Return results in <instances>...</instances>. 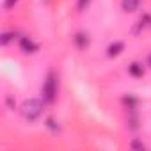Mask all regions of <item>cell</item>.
I'll use <instances>...</instances> for the list:
<instances>
[{"label": "cell", "mask_w": 151, "mask_h": 151, "mask_svg": "<svg viewBox=\"0 0 151 151\" xmlns=\"http://www.w3.org/2000/svg\"><path fill=\"white\" fill-rule=\"evenodd\" d=\"M140 7V0H121V9L124 13H135Z\"/></svg>", "instance_id": "5"}, {"label": "cell", "mask_w": 151, "mask_h": 151, "mask_svg": "<svg viewBox=\"0 0 151 151\" xmlns=\"http://www.w3.org/2000/svg\"><path fill=\"white\" fill-rule=\"evenodd\" d=\"M147 27H151V14H149V13H146V14H142V16L139 18L137 27H135V32H140V30H144V29H147Z\"/></svg>", "instance_id": "9"}, {"label": "cell", "mask_w": 151, "mask_h": 151, "mask_svg": "<svg viewBox=\"0 0 151 151\" xmlns=\"http://www.w3.org/2000/svg\"><path fill=\"white\" fill-rule=\"evenodd\" d=\"M43 110H45V100L41 101V100H37V98H30V100H25V101H23L20 112H22V117H23L25 121L32 123V121H36V119L41 117Z\"/></svg>", "instance_id": "2"}, {"label": "cell", "mask_w": 151, "mask_h": 151, "mask_svg": "<svg viewBox=\"0 0 151 151\" xmlns=\"http://www.w3.org/2000/svg\"><path fill=\"white\" fill-rule=\"evenodd\" d=\"M16 2L18 0H4V6H6V9H11V7H14Z\"/></svg>", "instance_id": "16"}, {"label": "cell", "mask_w": 151, "mask_h": 151, "mask_svg": "<svg viewBox=\"0 0 151 151\" xmlns=\"http://www.w3.org/2000/svg\"><path fill=\"white\" fill-rule=\"evenodd\" d=\"M147 62H149V66H151V55H149V59H147Z\"/></svg>", "instance_id": "17"}, {"label": "cell", "mask_w": 151, "mask_h": 151, "mask_svg": "<svg viewBox=\"0 0 151 151\" xmlns=\"http://www.w3.org/2000/svg\"><path fill=\"white\" fill-rule=\"evenodd\" d=\"M89 4H91V0H77V7H78V11H86V9L89 7Z\"/></svg>", "instance_id": "14"}, {"label": "cell", "mask_w": 151, "mask_h": 151, "mask_svg": "<svg viewBox=\"0 0 151 151\" xmlns=\"http://www.w3.org/2000/svg\"><path fill=\"white\" fill-rule=\"evenodd\" d=\"M14 36H16V32H14V30H6V32L2 34V45H4V46H7V45L14 39Z\"/></svg>", "instance_id": "11"}, {"label": "cell", "mask_w": 151, "mask_h": 151, "mask_svg": "<svg viewBox=\"0 0 151 151\" xmlns=\"http://www.w3.org/2000/svg\"><path fill=\"white\" fill-rule=\"evenodd\" d=\"M128 73L132 75L133 78H140L142 75H144V68H142L140 62H132V64L128 66Z\"/></svg>", "instance_id": "7"}, {"label": "cell", "mask_w": 151, "mask_h": 151, "mask_svg": "<svg viewBox=\"0 0 151 151\" xmlns=\"http://www.w3.org/2000/svg\"><path fill=\"white\" fill-rule=\"evenodd\" d=\"M130 147H132V149H140V151H142V149H146V144L140 142V140H137V139H133V140L130 142Z\"/></svg>", "instance_id": "13"}, {"label": "cell", "mask_w": 151, "mask_h": 151, "mask_svg": "<svg viewBox=\"0 0 151 151\" xmlns=\"http://www.w3.org/2000/svg\"><path fill=\"white\" fill-rule=\"evenodd\" d=\"M73 43L78 50H86L89 46V34L87 32H77L73 37Z\"/></svg>", "instance_id": "4"}, {"label": "cell", "mask_w": 151, "mask_h": 151, "mask_svg": "<svg viewBox=\"0 0 151 151\" xmlns=\"http://www.w3.org/2000/svg\"><path fill=\"white\" fill-rule=\"evenodd\" d=\"M20 50L23 52V53H36L37 50H39V46H37V43H34V39L32 37H29V36H23V37H20Z\"/></svg>", "instance_id": "3"}, {"label": "cell", "mask_w": 151, "mask_h": 151, "mask_svg": "<svg viewBox=\"0 0 151 151\" xmlns=\"http://www.w3.org/2000/svg\"><path fill=\"white\" fill-rule=\"evenodd\" d=\"M6 105H7V109H9V110H14L16 101L13 100V96H7V98H6Z\"/></svg>", "instance_id": "15"}, {"label": "cell", "mask_w": 151, "mask_h": 151, "mask_svg": "<svg viewBox=\"0 0 151 151\" xmlns=\"http://www.w3.org/2000/svg\"><path fill=\"white\" fill-rule=\"evenodd\" d=\"M123 50H124V43H123V41H114L112 45H109L107 55H109V57H117Z\"/></svg>", "instance_id": "6"}, {"label": "cell", "mask_w": 151, "mask_h": 151, "mask_svg": "<svg viewBox=\"0 0 151 151\" xmlns=\"http://www.w3.org/2000/svg\"><path fill=\"white\" fill-rule=\"evenodd\" d=\"M57 93H59V77L55 71H48V75L43 80V86H41V96H43L45 103H48V105L55 103Z\"/></svg>", "instance_id": "1"}, {"label": "cell", "mask_w": 151, "mask_h": 151, "mask_svg": "<svg viewBox=\"0 0 151 151\" xmlns=\"http://www.w3.org/2000/svg\"><path fill=\"white\" fill-rule=\"evenodd\" d=\"M121 101H123V105H124L126 110H135L137 105H139V100H137L133 94H126V96H123Z\"/></svg>", "instance_id": "8"}, {"label": "cell", "mask_w": 151, "mask_h": 151, "mask_svg": "<svg viewBox=\"0 0 151 151\" xmlns=\"http://www.w3.org/2000/svg\"><path fill=\"white\" fill-rule=\"evenodd\" d=\"M45 124H46V128H50V130H52L53 133H57V132H60V126H59V124H57V121H55V119H52V117H48Z\"/></svg>", "instance_id": "12"}, {"label": "cell", "mask_w": 151, "mask_h": 151, "mask_svg": "<svg viewBox=\"0 0 151 151\" xmlns=\"http://www.w3.org/2000/svg\"><path fill=\"white\" fill-rule=\"evenodd\" d=\"M126 124L130 130H137L139 128V116L135 110H128V117H126Z\"/></svg>", "instance_id": "10"}]
</instances>
